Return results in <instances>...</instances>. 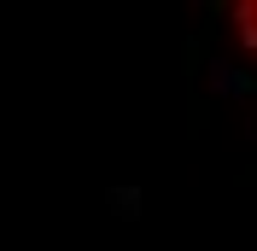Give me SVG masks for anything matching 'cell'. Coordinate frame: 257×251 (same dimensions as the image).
<instances>
[{
    "instance_id": "6da1fadb",
    "label": "cell",
    "mask_w": 257,
    "mask_h": 251,
    "mask_svg": "<svg viewBox=\"0 0 257 251\" xmlns=\"http://www.w3.org/2000/svg\"><path fill=\"white\" fill-rule=\"evenodd\" d=\"M210 94H216V99H240V94H251V76H245L240 64L216 59V64H210Z\"/></svg>"
},
{
    "instance_id": "7a4b0ae2",
    "label": "cell",
    "mask_w": 257,
    "mask_h": 251,
    "mask_svg": "<svg viewBox=\"0 0 257 251\" xmlns=\"http://www.w3.org/2000/svg\"><path fill=\"white\" fill-rule=\"evenodd\" d=\"M105 199H111V210H117L123 222H135V216H141V187H111Z\"/></svg>"
}]
</instances>
